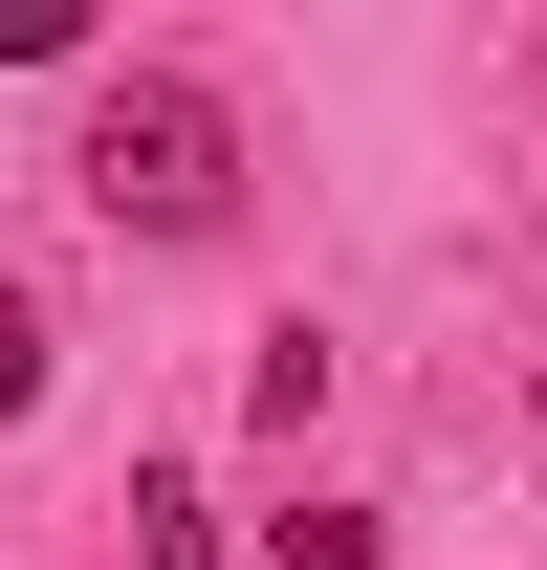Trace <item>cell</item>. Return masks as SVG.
<instances>
[{"mask_svg":"<svg viewBox=\"0 0 547 570\" xmlns=\"http://www.w3.org/2000/svg\"><path fill=\"white\" fill-rule=\"evenodd\" d=\"M88 219H132V242H219V198H241V110H219L198 67H132L110 110H88Z\"/></svg>","mask_w":547,"mask_h":570,"instance_id":"obj_1","label":"cell"},{"mask_svg":"<svg viewBox=\"0 0 547 570\" xmlns=\"http://www.w3.org/2000/svg\"><path fill=\"white\" fill-rule=\"evenodd\" d=\"M263 570H395V527H372V504H285Z\"/></svg>","mask_w":547,"mask_h":570,"instance_id":"obj_2","label":"cell"},{"mask_svg":"<svg viewBox=\"0 0 547 570\" xmlns=\"http://www.w3.org/2000/svg\"><path fill=\"white\" fill-rule=\"evenodd\" d=\"M241 417H263V439H307V417H329V352H307V330H263V373H241Z\"/></svg>","mask_w":547,"mask_h":570,"instance_id":"obj_3","label":"cell"},{"mask_svg":"<svg viewBox=\"0 0 547 570\" xmlns=\"http://www.w3.org/2000/svg\"><path fill=\"white\" fill-rule=\"evenodd\" d=\"M132 570H219V504L198 483H132Z\"/></svg>","mask_w":547,"mask_h":570,"instance_id":"obj_4","label":"cell"},{"mask_svg":"<svg viewBox=\"0 0 547 570\" xmlns=\"http://www.w3.org/2000/svg\"><path fill=\"white\" fill-rule=\"evenodd\" d=\"M22 395H44V307L0 285V417H22Z\"/></svg>","mask_w":547,"mask_h":570,"instance_id":"obj_5","label":"cell"},{"mask_svg":"<svg viewBox=\"0 0 547 570\" xmlns=\"http://www.w3.org/2000/svg\"><path fill=\"white\" fill-rule=\"evenodd\" d=\"M526 88H547V45H526Z\"/></svg>","mask_w":547,"mask_h":570,"instance_id":"obj_6","label":"cell"}]
</instances>
